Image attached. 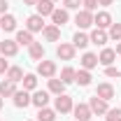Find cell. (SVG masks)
I'll use <instances>...</instances> for the list:
<instances>
[{"mask_svg":"<svg viewBox=\"0 0 121 121\" xmlns=\"http://www.w3.org/2000/svg\"><path fill=\"white\" fill-rule=\"evenodd\" d=\"M72 98L68 95V93H60V95H56V103H54V109L56 112H60V114H68V112H72Z\"/></svg>","mask_w":121,"mask_h":121,"instance_id":"obj_1","label":"cell"},{"mask_svg":"<svg viewBox=\"0 0 121 121\" xmlns=\"http://www.w3.org/2000/svg\"><path fill=\"white\" fill-rule=\"evenodd\" d=\"M26 30H30V33H40V30H44V16L30 14L28 19H26Z\"/></svg>","mask_w":121,"mask_h":121,"instance_id":"obj_2","label":"cell"},{"mask_svg":"<svg viewBox=\"0 0 121 121\" xmlns=\"http://www.w3.org/2000/svg\"><path fill=\"white\" fill-rule=\"evenodd\" d=\"M37 75L44 77V79H51V77L56 75V63H54V60H40V65H37Z\"/></svg>","mask_w":121,"mask_h":121,"instance_id":"obj_3","label":"cell"},{"mask_svg":"<svg viewBox=\"0 0 121 121\" xmlns=\"http://www.w3.org/2000/svg\"><path fill=\"white\" fill-rule=\"evenodd\" d=\"M56 54H58L60 60H72V58H75V44H70V42H60L58 49H56Z\"/></svg>","mask_w":121,"mask_h":121,"instance_id":"obj_4","label":"cell"},{"mask_svg":"<svg viewBox=\"0 0 121 121\" xmlns=\"http://www.w3.org/2000/svg\"><path fill=\"white\" fill-rule=\"evenodd\" d=\"M89 107H91V112L93 114H107V100H103V98H98V95H93L89 100Z\"/></svg>","mask_w":121,"mask_h":121,"instance_id":"obj_5","label":"cell"},{"mask_svg":"<svg viewBox=\"0 0 121 121\" xmlns=\"http://www.w3.org/2000/svg\"><path fill=\"white\" fill-rule=\"evenodd\" d=\"M72 114H75V119H77V121H89L93 112H91V107H89V105L79 103V105H75V107H72Z\"/></svg>","mask_w":121,"mask_h":121,"instance_id":"obj_6","label":"cell"},{"mask_svg":"<svg viewBox=\"0 0 121 121\" xmlns=\"http://www.w3.org/2000/svg\"><path fill=\"white\" fill-rule=\"evenodd\" d=\"M93 26L95 28H109L112 26V16H109V12H98V14L93 16Z\"/></svg>","mask_w":121,"mask_h":121,"instance_id":"obj_7","label":"cell"},{"mask_svg":"<svg viewBox=\"0 0 121 121\" xmlns=\"http://www.w3.org/2000/svg\"><path fill=\"white\" fill-rule=\"evenodd\" d=\"M75 23L79 26V28H89V26H93V14L86 12V9H82V12H77Z\"/></svg>","mask_w":121,"mask_h":121,"instance_id":"obj_8","label":"cell"},{"mask_svg":"<svg viewBox=\"0 0 121 121\" xmlns=\"http://www.w3.org/2000/svg\"><path fill=\"white\" fill-rule=\"evenodd\" d=\"M30 103L37 107H47V103H49V91H35L33 95H30Z\"/></svg>","mask_w":121,"mask_h":121,"instance_id":"obj_9","label":"cell"},{"mask_svg":"<svg viewBox=\"0 0 121 121\" xmlns=\"http://www.w3.org/2000/svg\"><path fill=\"white\" fill-rule=\"evenodd\" d=\"M0 51H2V56H16V51H19L16 40H2L0 42Z\"/></svg>","mask_w":121,"mask_h":121,"instance_id":"obj_10","label":"cell"},{"mask_svg":"<svg viewBox=\"0 0 121 121\" xmlns=\"http://www.w3.org/2000/svg\"><path fill=\"white\" fill-rule=\"evenodd\" d=\"M95 95L109 103V100L114 98V86H112V84H98V89H95Z\"/></svg>","mask_w":121,"mask_h":121,"instance_id":"obj_11","label":"cell"},{"mask_svg":"<svg viewBox=\"0 0 121 121\" xmlns=\"http://www.w3.org/2000/svg\"><path fill=\"white\" fill-rule=\"evenodd\" d=\"M12 98H14V105L16 107H23V109H26V107L30 105V93L26 89H23V91H16Z\"/></svg>","mask_w":121,"mask_h":121,"instance_id":"obj_12","label":"cell"},{"mask_svg":"<svg viewBox=\"0 0 121 121\" xmlns=\"http://www.w3.org/2000/svg\"><path fill=\"white\" fill-rule=\"evenodd\" d=\"M14 93H16V84L14 82H9V79L0 82V98H12Z\"/></svg>","mask_w":121,"mask_h":121,"instance_id":"obj_13","label":"cell"},{"mask_svg":"<svg viewBox=\"0 0 121 121\" xmlns=\"http://www.w3.org/2000/svg\"><path fill=\"white\" fill-rule=\"evenodd\" d=\"M89 40H91V42H93V44L103 47V44H105V42H107V40H109V35H107V33H105V30H103V28H95V30H93V33H91V35H89Z\"/></svg>","mask_w":121,"mask_h":121,"instance_id":"obj_14","label":"cell"},{"mask_svg":"<svg viewBox=\"0 0 121 121\" xmlns=\"http://www.w3.org/2000/svg\"><path fill=\"white\" fill-rule=\"evenodd\" d=\"M0 28L5 30V33L16 30V19H14L12 14H2V16H0Z\"/></svg>","mask_w":121,"mask_h":121,"instance_id":"obj_15","label":"cell"},{"mask_svg":"<svg viewBox=\"0 0 121 121\" xmlns=\"http://www.w3.org/2000/svg\"><path fill=\"white\" fill-rule=\"evenodd\" d=\"M42 35H44L47 42H56V40L60 37V28H58V26H54V23H51V26H44Z\"/></svg>","mask_w":121,"mask_h":121,"instance_id":"obj_16","label":"cell"},{"mask_svg":"<svg viewBox=\"0 0 121 121\" xmlns=\"http://www.w3.org/2000/svg\"><path fill=\"white\" fill-rule=\"evenodd\" d=\"M35 7H37V14L40 16H47V14L51 16V12L56 9V7H54V0H40Z\"/></svg>","mask_w":121,"mask_h":121,"instance_id":"obj_17","label":"cell"},{"mask_svg":"<svg viewBox=\"0 0 121 121\" xmlns=\"http://www.w3.org/2000/svg\"><path fill=\"white\" fill-rule=\"evenodd\" d=\"M68 19H70V16H68V9H54V12H51V21H54V26H63V23H68Z\"/></svg>","mask_w":121,"mask_h":121,"instance_id":"obj_18","label":"cell"},{"mask_svg":"<svg viewBox=\"0 0 121 121\" xmlns=\"http://www.w3.org/2000/svg\"><path fill=\"white\" fill-rule=\"evenodd\" d=\"M82 68H84V70H93V68H98V56L91 54V51H86V54L82 56Z\"/></svg>","mask_w":121,"mask_h":121,"instance_id":"obj_19","label":"cell"},{"mask_svg":"<svg viewBox=\"0 0 121 121\" xmlns=\"http://www.w3.org/2000/svg\"><path fill=\"white\" fill-rule=\"evenodd\" d=\"M28 54H30L33 60H42L44 58V47L40 44V42H33V44L28 47Z\"/></svg>","mask_w":121,"mask_h":121,"instance_id":"obj_20","label":"cell"},{"mask_svg":"<svg viewBox=\"0 0 121 121\" xmlns=\"http://www.w3.org/2000/svg\"><path fill=\"white\" fill-rule=\"evenodd\" d=\"M72 44H75V49H86L91 44V40H89L86 33H77L75 37H72Z\"/></svg>","mask_w":121,"mask_h":121,"instance_id":"obj_21","label":"cell"},{"mask_svg":"<svg viewBox=\"0 0 121 121\" xmlns=\"http://www.w3.org/2000/svg\"><path fill=\"white\" fill-rule=\"evenodd\" d=\"M117 58V51L114 49H103V54L98 56V63H103V65H112Z\"/></svg>","mask_w":121,"mask_h":121,"instance_id":"obj_22","label":"cell"},{"mask_svg":"<svg viewBox=\"0 0 121 121\" xmlns=\"http://www.w3.org/2000/svg\"><path fill=\"white\" fill-rule=\"evenodd\" d=\"M16 44L30 47L33 44V33H30V30H19V33H16Z\"/></svg>","mask_w":121,"mask_h":121,"instance_id":"obj_23","label":"cell"},{"mask_svg":"<svg viewBox=\"0 0 121 121\" xmlns=\"http://www.w3.org/2000/svg\"><path fill=\"white\" fill-rule=\"evenodd\" d=\"M75 82L79 84V86H89V84H91V72H89V70H84V68H82V70H77Z\"/></svg>","mask_w":121,"mask_h":121,"instance_id":"obj_24","label":"cell"},{"mask_svg":"<svg viewBox=\"0 0 121 121\" xmlns=\"http://www.w3.org/2000/svg\"><path fill=\"white\" fill-rule=\"evenodd\" d=\"M54 119H56V109L40 107V112H37V121H54Z\"/></svg>","mask_w":121,"mask_h":121,"instance_id":"obj_25","label":"cell"},{"mask_svg":"<svg viewBox=\"0 0 121 121\" xmlns=\"http://www.w3.org/2000/svg\"><path fill=\"white\" fill-rule=\"evenodd\" d=\"M49 91L56 93V95H60V93H65V84H63L60 79H54V77H51V79H49Z\"/></svg>","mask_w":121,"mask_h":121,"instance_id":"obj_26","label":"cell"},{"mask_svg":"<svg viewBox=\"0 0 121 121\" xmlns=\"http://www.w3.org/2000/svg\"><path fill=\"white\" fill-rule=\"evenodd\" d=\"M75 75H77V70L63 68V70H60V82H63V84H72V82H75Z\"/></svg>","mask_w":121,"mask_h":121,"instance_id":"obj_27","label":"cell"},{"mask_svg":"<svg viewBox=\"0 0 121 121\" xmlns=\"http://www.w3.org/2000/svg\"><path fill=\"white\" fill-rule=\"evenodd\" d=\"M7 79H9V82H21V79H23V70H21V68H9V70H7Z\"/></svg>","mask_w":121,"mask_h":121,"instance_id":"obj_28","label":"cell"},{"mask_svg":"<svg viewBox=\"0 0 121 121\" xmlns=\"http://www.w3.org/2000/svg\"><path fill=\"white\" fill-rule=\"evenodd\" d=\"M23 89L26 91H35V86H37V77L35 75H23Z\"/></svg>","mask_w":121,"mask_h":121,"instance_id":"obj_29","label":"cell"},{"mask_svg":"<svg viewBox=\"0 0 121 121\" xmlns=\"http://www.w3.org/2000/svg\"><path fill=\"white\" fill-rule=\"evenodd\" d=\"M112 40H117V42H121V23H112L109 26V33H107Z\"/></svg>","mask_w":121,"mask_h":121,"instance_id":"obj_30","label":"cell"},{"mask_svg":"<svg viewBox=\"0 0 121 121\" xmlns=\"http://www.w3.org/2000/svg\"><path fill=\"white\" fill-rule=\"evenodd\" d=\"M107 121H121V107L107 109Z\"/></svg>","mask_w":121,"mask_h":121,"instance_id":"obj_31","label":"cell"},{"mask_svg":"<svg viewBox=\"0 0 121 121\" xmlns=\"http://www.w3.org/2000/svg\"><path fill=\"white\" fill-rule=\"evenodd\" d=\"M82 5H84V9H86V12L98 9V0H82Z\"/></svg>","mask_w":121,"mask_h":121,"instance_id":"obj_32","label":"cell"},{"mask_svg":"<svg viewBox=\"0 0 121 121\" xmlns=\"http://www.w3.org/2000/svg\"><path fill=\"white\" fill-rule=\"evenodd\" d=\"M63 5H65V9H79L82 0H63Z\"/></svg>","mask_w":121,"mask_h":121,"instance_id":"obj_33","label":"cell"},{"mask_svg":"<svg viewBox=\"0 0 121 121\" xmlns=\"http://www.w3.org/2000/svg\"><path fill=\"white\" fill-rule=\"evenodd\" d=\"M7 70H9V63L5 60V56H0V75H5Z\"/></svg>","mask_w":121,"mask_h":121,"instance_id":"obj_34","label":"cell"},{"mask_svg":"<svg viewBox=\"0 0 121 121\" xmlns=\"http://www.w3.org/2000/svg\"><path fill=\"white\" fill-rule=\"evenodd\" d=\"M105 75L107 77H119V70L114 68V65H107V70H105Z\"/></svg>","mask_w":121,"mask_h":121,"instance_id":"obj_35","label":"cell"},{"mask_svg":"<svg viewBox=\"0 0 121 121\" xmlns=\"http://www.w3.org/2000/svg\"><path fill=\"white\" fill-rule=\"evenodd\" d=\"M0 14H7V2L0 0Z\"/></svg>","mask_w":121,"mask_h":121,"instance_id":"obj_36","label":"cell"},{"mask_svg":"<svg viewBox=\"0 0 121 121\" xmlns=\"http://www.w3.org/2000/svg\"><path fill=\"white\" fill-rule=\"evenodd\" d=\"M114 0H98V5H103V7H107V5H112Z\"/></svg>","mask_w":121,"mask_h":121,"instance_id":"obj_37","label":"cell"},{"mask_svg":"<svg viewBox=\"0 0 121 121\" xmlns=\"http://www.w3.org/2000/svg\"><path fill=\"white\" fill-rule=\"evenodd\" d=\"M37 2H40V0H23V5H28V7L30 5H37Z\"/></svg>","mask_w":121,"mask_h":121,"instance_id":"obj_38","label":"cell"},{"mask_svg":"<svg viewBox=\"0 0 121 121\" xmlns=\"http://www.w3.org/2000/svg\"><path fill=\"white\" fill-rule=\"evenodd\" d=\"M117 54H121V42H119V44H117Z\"/></svg>","mask_w":121,"mask_h":121,"instance_id":"obj_39","label":"cell"},{"mask_svg":"<svg viewBox=\"0 0 121 121\" xmlns=\"http://www.w3.org/2000/svg\"><path fill=\"white\" fill-rule=\"evenodd\" d=\"M0 107H2V98H0Z\"/></svg>","mask_w":121,"mask_h":121,"instance_id":"obj_40","label":"cell"},{"mask_svg":"<svg viewBox=\"0 0 121 121\" xmlns=\"http://www.w3.org/2000/svg\"><path fill=\"white\" fill-rule=\"evenodd\" d=\"M119 79H121V70H119Z\"/></svg>","mask_w":121,"mask_h":121,"instance_id":"obj_41","label":"cell"}]
</instances>
